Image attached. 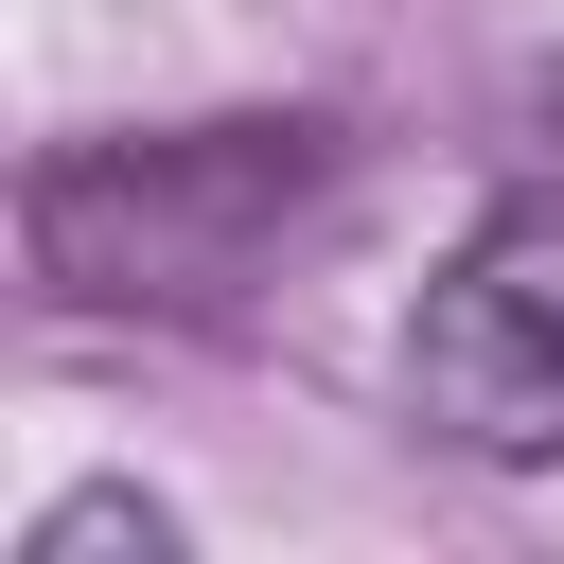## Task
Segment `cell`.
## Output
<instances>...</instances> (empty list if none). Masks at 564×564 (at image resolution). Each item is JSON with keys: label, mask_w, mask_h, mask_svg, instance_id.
Returning a JSON list of instances; mask_svg holds the SVG:
<instances>
[{"label": "cell", "mask_w": 564, "mask_h": 564, "mask_svg": "<svg viewBox=\"0 0 564 564\" xmlns=\"http://www.w3.org/2000/svg\"><path fill=\"white\" fill-rule=\"evenodd\" d=\"M317 123H176V141H70L35 159V264L70 300H229L247 247L317 194Z\"/></svg>", "instance_id": "cell-1"}, {"label": "cell", "mask_w": 564, "mask_h": 564, "mask_svg": "<svg viewBox=\"0 0 564 564\" xmlns=\"http://www.w3.org/2000/svg\"><path fill=\"white\" fill-rule=\"evenodd\" d=\"M405 405L458 458H564V194H494L405 317Z\"/></svg>", "instance_id": "cell-2"}, {"label": "cell", "mask_w": 564, "mask_h": 564, "mask_svg": "<svg viewBox=\"0 0 564 564\" xmlns=\"http://www.w3.org/2000/svg\"><path fill=\"white\" fill-rule=\"evenodd\" d=\"M88 546H159V564H176V511H141V494H70V511L35 529V564H88Z\"/></svg>", "instance_id": "cell-3"}]
</instances>
